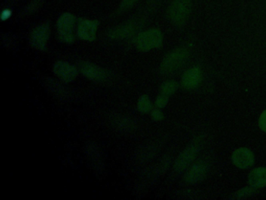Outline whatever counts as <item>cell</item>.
I'll return each instance as SVG.
<instances>
[{"mask_svg":"<svg viewBox=\"0 0 266 200\" xmlns=\"http://www.w3.org/2000/svg\"><path fill=\"white\" fill-rule=\"evenodd\" d=\"M192 0H174L168 10V15L174 25L185 24L191 11Z\"/></svg>","mask_w":266,"mask_h":200,"instance_id":"6da1fadb","label":"cell"},{"mask_svg":"<svg viewBox=\"0 0 266 200\" xmlns=\"http://www.w3.org/2000/svg\"><path fill=\"white\" fill-rule=\"evenodd\" d=\"M188 56L189 51L187 49L180 48L174 50L162 60L161 70L165 74L174 72L185 63Z\"/></svg>","mask_w":266,"mask_h":200,"instance_id":"7a4b0ae2","label":"cell"},{"mask_svg":"<svg viewBox=\"0 0 266 200\" xmlns=\"http://www.w3.org/2000/svg\"><path fill=\"white\" fill-rule=\"evenodd\" d=\"M163 37L158 29H151L142 32L136 40L137 47L141 51H149L152 49L159 48L162 46Z\"/></svg>","mask_w":266,"mask_h":200,"instance_id":"3957f363","label":"cell"},{"mask_svg":"<svg viewBox=\"0 0 266 200\" xmlns=\"http://www.w3.org/2000/svg\"><path fill=\"white\" fill-rule=\"evenodd\" d=\"M74 24L75 18L71 13H63L57 21L59 38L63 42L71 43L74 41Z\"/></svg>","mask_w":266,"mask_h":200,"instance_id":"277c9868","label":"cell"},{"mask_svg":"<svg viewBox=\"0 0 266 200\" xmlns=\"http://www.w3.org/2000/svg\"><path fill=\"white\" fill-rule=\"evenodd\" d=\"M232 161L238 168H249L255 163V155L248 148H239L233 152Z\"/></svg>","mask_w":266,"mask_h":200,"instance_id":"5b68a950","label":"cell"},{"mask_svg":"<svg viewBox=\"0 0 266 200\" xmlns=\"http://www.w3.org/2000/svg\"><path fill=\"white\" fill-rule=\"evenodd\" d=\"M50 37V27L41 25L34 29L31 35V43L36 50H45Z\"/></svg>","mask_w":266,"mask_h":200,"instance_id":"8992f818","label":"cell"},{"mask_svg":"<svg viewBox=\"0 0 266 200\" xmlns=\"http://www.w3.org/2000/svg\"><path fill=\"white\" fill-rule=\"evenodd\" d=\"M198 153V147L195 145L188 146L184 149L176 160L174 168L178 172L183 171L193 163Z\"/></svg>","mask_w":266,"mask_h":200,"instance_id":"52a82bcc","label":"cell"},{"mask_svg":"<svg viewBox=\"0 0 266 200\" xmlns=\"http://www.w3.org/2000/svg\"><path fill=\"white\" fill-rule=\"evenodd\" d=\"M202 80V70L199 66H193L187 70L182 77V86L186 90H194L199 86Z\"/></svg>","mask_w":266,"mask_h":200,"instance_id":"ba28073f","label":"cell"},{"mask_svg":"<svg viewBox=\"0 0 266 200\" xmlns=\"http://www.w3.org/2000/svg\"><path fill=\"white\" fill-rule=\"evenodd\" d=\"M53 71L55 75L66 82L74 81L78 75L76 68L66 62H57L53 66Z\"/></svg>","mask_w":266,"mask_h":200,"instance_id":"9c48e42d","label":"cell"},{"mask_svg":"<svg viewBox=\"0 0 266 200\" xmlns=\"http://www.w3.org/2000/svg\"><path fill=\"white\" fill-rule=\"evenodd\" d=\"M97 28L96 20H83L78 25V36L85 41H93L95 38Z\"/></svg>","mask_w":266,"mask_h":200,"instance_id":"30bf717a","label":"cell"},{"mask_svg":"<svg viewBox=\"0 0 266 200\" xmlns=\"http://www.w3.org/2000/svg\"><path fill=\"white\" fill-rule=\"evenodd\" d=\"M81 71L86 78L94 81H104L107 77V73L105 70L92 63H83L81 66Z\"/></svg>","mask_w":266,"mask_h":200,"instance_id":"8fae6325","label":"cell"},{"mask_svg":"<svg viewBox=\"0 0 266 200\" xmlns=\"http://www.w3.org/2000/svg\"><path fill=\"white\" fill-rule=\"evenodd\" d=\"M206 172V164L203 161H199L189 169L185 176L186 182L190 184L198 183L204 179Z\"/></svg>","mask_w":266,"mask_h":200,"instance_id":"7c38bea8","label":"cell"},{"mask_svg":"<svg viewBox=\"0 0 266 200\" xmlns=\"http://www.w3.org/2000/svg\"><path fill=\"white\" fill-rule=\"evenodd\" d=\"M248 183L255 189L265 187L266 167H257L251 170L248 175Z\"/></svg>","mask_w":266,"mask_h":200,"instance_id":"4fadbf2b","label":"cell"},{"mask_svg":"<svg viewBox=\"0 0 266 200\" xmlns=\"http://www.w3.org/2000/svg\"><path fill=\"white\" fill-rule=\"evenodd\" d=\"M135 31V25L133 24L129 25H123L119 28H115L112 32H110L109 35L113 38H128L130 35L134 33Z\"/></svg>","mask_w":266,"mask_h":200,"instance_id":"5bb4252c","label":"cell"},{"mask_svg":"<svg viewBox=\"0 0 266 200\" xmlns=\"http://www.w3.org/2000/svg\"><path fill=\"white\" fill-rule=\"evenodd\" d=\"M178 88V84L175 81H168L162 84L161 93L165 96H169L174 94Z\"/></svg>","mask_w":266,"mask_h":200,"instance_id":"9a60e30c","label":"cell"},{"mask_svg":"<svg viewBox=\"0 0 266 200\" xmlns=\"http://www.w3.org/2000/svg\"><path fill=\"white\" fill-rule=\"evenodd\" d=\"M152 103L147 96H143L140 98L137 103V108L142 113H148L152 109Z\"/></svg>","mask_w":266,"mask_h":200,"instance_id":"2e32d148","label":"cell"},{"mask_svg":"<svg viewBox=\"0 0 266 200\" xmlns=\"http://www.w3.org/2000/svg\"><path fill=\"white\" fill-rule=\"evenodd\" d=\"M255 192V188H244L238 191L236 193V198H246V197L250 196Z\"/></svg>","mask_w":266,"mask_h":200,"instance_id":"e0dca14e","label":"cell"},{"mask_svg":"<svg viewBox=\"0 0 266 200\" xmlns=\"http://www.w3.org/2000/svg\"><path fill=\"white\" fill-rule=\"evenodd\" d=\"M168 101H169L168 96L162 94L161 96H159L157 99H156V104L158 107L162 108L164 107V106H166L167 103H168Z\"/></svg>","mask_w":266,"mask_h":200,"instance_id":"ac0fdd59","label":"cell"},{"mask_svg":"<svg viewBox=\"0 0 266 200\" xmlns=\"http://www.w3.org/2000/svg\"><path fill=\"white\" fill-rule=\"evenodd\" d=\"M258 126L261 128V131L266 133V109L261 113L258 119Z\"/></svg>","mask_w":266,"mask_h":200,"instance_id":"d6986e66","label":"cell"},{"mask_svg":"<svg viewBox=\"0 0 266 200\" xmlns=\"http://www.w3.org/2000/svg\"><path fill=\"white\" fill-rule=\"evenodd\" d=\"M152 117L155 121H162L163 119L164 115L159 109H155L152 111Z\"/></svg>","mask_w":266,"mask_h":200,"instance_id":"ffe728a7","label":"cell"},{"mask_svg":"<svg viewBox=\"0 0 266 200\" xmlns=\"http://www.w3.org/2000/svg\"><path fill=\"white\" fill-rule=\"evenodd\" d=\"M137 1V0H122L121 7H122V9L129 8L131 6L134 5Z\"/></svg>","mask_w":266,"mask_h":200,"instance_id":"44dd1931","label":"cell"}]
</instances>
